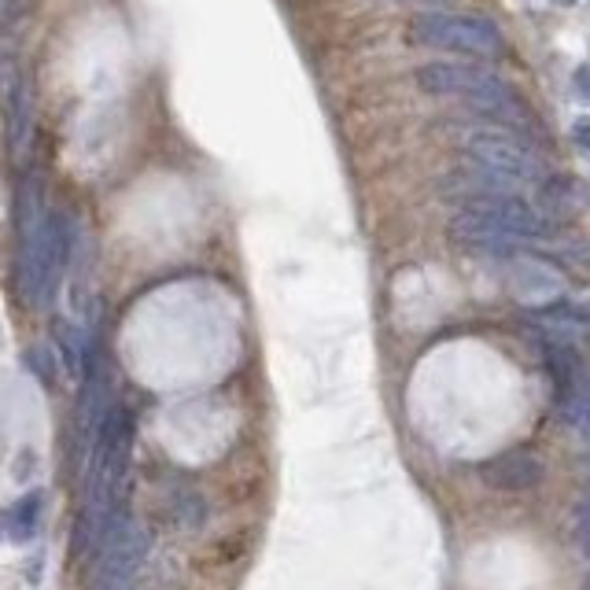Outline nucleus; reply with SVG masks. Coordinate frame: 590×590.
<instances>
[{"label": "nucleus", "mask_w": 590, "mask_h": 590, "mask_svg": "<svg viewBox=\"0 0 590 590\" xmlns=\"http://www.w3.org/2000/svg\"><path fill=\"white\" fill-rule=\"evenodd\" d=\"M4 528H8V513H0V535H4Z\"/></svg>", "instance_id": "17"}, {"label": "nucleus", "mask_w": 590, "mask_h": 590, "mask_svg": "<svg viewBox=\"0 0 590 590\" xmlns=\"http://www.w3.org/2000/svg\"><path fill=\"white\" fill-rule=\"evenodd\" d=\"M579 203H583V196H579V185L573 178H543L539 181V210H543L550 221L573 215Z\"/></svg>", "instance_id": "11"}, {"label": "nucleus", "mask_w": 590, "mask_h": 590, "mask_svg": "<svg viewBox=\"0 0 590 590\" xmlns=\"http://www.w3.org/2000/svg\"><path fill=\"white\" fill-rule=\"evenodd\" d=\"M410 37L424 48L472 60H495L506 52V37L491 19L469 12H421L410 19Z\"/></svg>", "instance_id": "4"}, {"label": "nucleus", "mask_w": 590, "mask_h": 590, "mask_svg": "<svg viewBox=\"0 0 590 590\" xmlns=\"http://www.w3.org/2000/svg\"><path fill=\"white\" fill-rule=\"evenodd\" d=\"M557 4H576V0H557Z\"/></svg>", "instance_id": "18"}, {"label": "nucleus", "mask_w": 590, "mask_h": 590, "mask_svg": "<svg viewBox=\"0 0 590 590\" xmlns=\"http://www.w3.org/2000/svg\"><path fill=\"white\" fill-rule=\"evenodd\" d=\"M579 543H583L590 554V517H583V513H579Z\"/></svg>", "instance_id": "15"}, {"label": "nucleus", "mask_w": 590, "mask_h": 590, "mask_svg": "<svg viewBox=\"0 0 590 590\" xmlns=\"http://www.w3.org/2000/svg\"><path fill=\"white\" fill-rule=\"evenodd\" d=\"M148 550H152L148 531H144L130 513H115V520L93 550L89 590H125L137 579Z\"/></svg>", "instance_id": "5"}, {"label": "nucleus", "mask_w": 590, "mask_h": 590, "mask_svg": "<svg viewBox=\"0 0 590 590\" xmlns=\"http://www.w3.org/2000/svg\"><path fill=\"white\" fill-rule=\"evenodd\" d=\"M52 340H56V351H60V362L67 376L82 381L85 376V362H89V347H85V336L79 325H71L67 317H56L52 325Z\"/></svg>", "instance_id": "10"}, {"label": "nucleus", "mask_w": 590, "mask_h": 590, "mask_svg": "<svg viewBox=\"0 0 590 590\" xmlns=\"http://www.w3.org/2000/svg\"><path fill=\"white\" fill-rule=\"evenodd\" d=\"M573 137H576L579 148H587V152H590V119H576V125H573Z\"/></svg>", "instance_id": "14"}, {"label": "nucleus", "mask_w": 590, "mask_h": 590, "mask_svg": "<svg viewBox=\"0 0 590 590\" xmlns=\"http://www.w3.org/2000/svg\"><path fill=\"white\" fill-rule=\"evenodd\" d=\"M447 237L454 244L469 248V251H483V255H525V244L520 237H513L509 229H502L498 221L477 215V210H458V215H450L447 221Z\"/></svg>", "instance_id": "7"}, {"label": "nucleus", "mask_w": 590, "mask_h": 590, "mask_svg": "<svg viewBox=\"0 0 590 590\" xmlns=\"http://www.w3.org/2000/svg\"><path fill=\"white\" fill-rule=\"evenodd\" d=\"M19 240H23V248H19L23 296L34 311H48L63 280V269L71 263L74 229L63 215L45 210L37 178L23 181V189H19Z\"/></svg>", "instance_id": "1"}, {"label": "nucleus", "mask_w": 590, "mask_h": 590, "mask_svg": "<svg viewBox=\"0 0 590 590\" xmlns=\"http://www.w3.org/2000/svg\"><path fill=\"white\" fill-rule=\"evenodd\" d=\"M573 89L579 100H587L590 104V60L587 63H579L576 71H573Z\"/></svg>", "instance_id": "13"}, {"label": "nucleus", "mask_w": 590, "mask_h": 590, "mask_svg": "<svg viewBox=\"0 0 590 590\" xmlns=\"http://www.w3.org/2000/svg\"><path fill=\"white\" fill-rule=\"evenodd\" d=\"M4 119H8V148L15 159H23V152L31 148L34 137V100H31V85H26L23 71L15 63H8L4 71Z\"/></svg>", "instance_id": "9"}, {"label": "nucleus", "mask_w": 590, "mask_h": 590, "mask_svg": "<svg viewBox=\"0 0 590 590\" xmlns=\"http://www.w3.org/2000/svg\"><path fill=\"white\" fill-rule=\"evenodd\" d=\"M15 8H19V0H0V26H4L8 19L15 15Z\"/></svg>", "instance_id": "16"}, {"label": "nucleus", "mask_w": 590, "mask_h": 590, "mask_svg": "<svg viewBox=\"0 0 590 590\" xmlns=\"http://www.w3.org/2000/svg\"><path fill=\"white\" fill-rule=\"evenodd\" d=\"M413 82L421 93L440 96V100H458L472 115L502 125V130L520 133V137H531L539 130V119L517 96V89L480 63H424L413 74Z\"/></svg>", "instance_id": "2"}, {"label": "nucleus", "mask_w": 590, "mask_h": 590, "mask_svg": "<svg viewBox=\"0 0 590 590\" xmlns=\"http://www.w3.org/2000/svg\"><path fill=\"white\" fill-rule=\"evenodd\" d=\"M130 458H133V413L122 402H115L89 461V502H85V517L79 528L82 550H96L100 535L115 520V513H122L119 506H122L125 477H130Z\"/></svg>", "instance_id": "3"}, {"label": "nucleus", "mask_w": 590, "mask_h": 590, "mask_svg": "<svg viewBox=\"0 0 590 590\" xmlns=\"http://www.w3.org/2000/svg\"><path fill=\"white\" fill-rule=\"evenodd\" d=\"M37 517H41V491H31L15 502V509L8 513V531H12L15 543H26L37 528Z\"/></svg>", "instance_id": "12"}, {"label": "nucleus", "mask_w": 590, "mask_h": 590, "mask_svg": "<svg viewBox=\"0 0 590 590\" xmlns=\"http://www.w3.org/2000/svg\"><path fill=\"white\" fill-rule=\"evenodd\" d=\"M477 477L487 483L491 491H506V495H520V491L539 487L543 480V461L531 450H506L498 458L477 466Z\"/></svg>", "instance_id": "8"}, {"label": "nucleus", "mask_w": 590, "mask_h": 590, "mask_svg": "<svg viewBox=\"0 0 590 590\" xmlns=\"http://www.w3.org/2000/svg\"><path fill=\"white\" fill-rule=\"evenodd\" d=\"M461 148H466V156L472 159V167L509 181L513 189L528 185V181H543V159H539L535 148L513 130L483 125V130L466 133Z\"/></svg>", "instance_id": "6"}]
</instances>
